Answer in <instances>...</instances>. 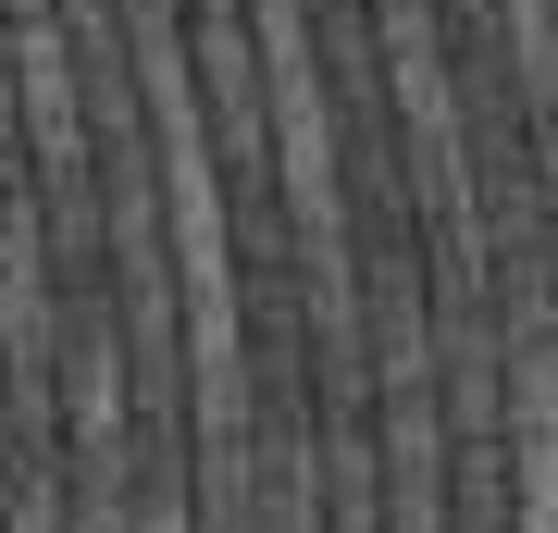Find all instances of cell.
Returning <instances> with one entry per match:
<instances>
[{
	"label": "cell",
	"mask_w": 558,
	"mask_h": 533,
	"mask_svg": "<svg viewBox=\"0 0 558 533\" xmlns=\"http://www.w3.org/2000/svg\"><path fill=\"white\" fill-rule=\"evenodd\" d=\"M509 496H521V533H558V360L534 348L521 360V435H509Z\"/></svg>",
	"instance_id": "1"
},
{
	"label": "cell",
	"mask_w": 558,
	"mask_h": 533,
	"mask_svg": "<svg viewBox=\"0 0 558 533\" xmlns=\"http://www.w3.org/2000/svg\"><path fill=\"white\" fill-rule=\"evenodd\" d=\"M13 459H25V410H13V373H0V484H13Z\"/></svg>",
	"instance_id": "2"
},
{
	"label": "cell",
	"mask_w": 558,
	"mask_h": 533,
	"mask_svg": "<svg viewBox=\"0 0 558 533\" xmlns=\"http://www.w3.org/2000/svg\"><path fill=\"white\" fill-rule=\"evenodd\" d=\"M286 533H299V521H286Z\"/></svg>",
	"instance_id": "3"
}]
</instances>
